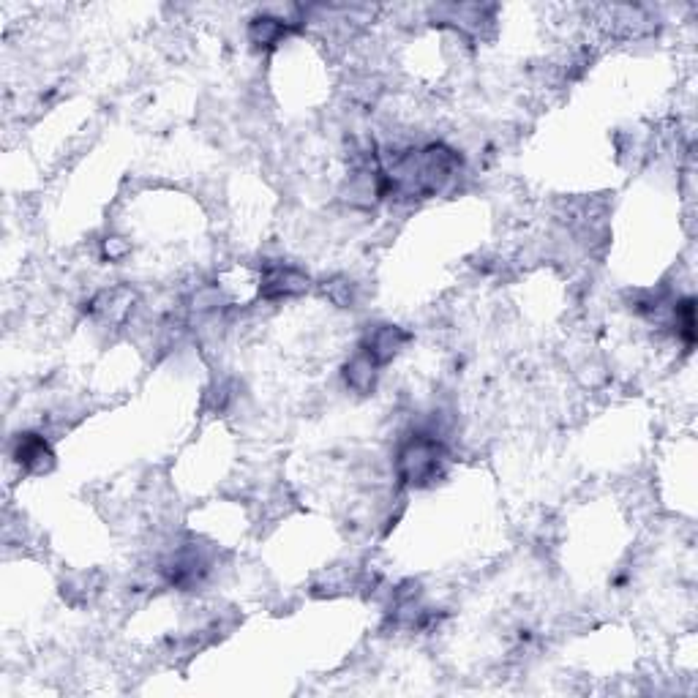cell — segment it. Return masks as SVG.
Masks as SVG:
<instances>
[{
  "label": "cell",
  "instance_id": "1",
  "mask_svg": "<svg viewBox=\"0 0 698 698\" xmlns=\"http://www.w3.org/2000/svg\"><path fill=\"white\" fill-rule=\"evenodd\" d=\"M409 333L399 325H377L366 333V339L360 341V349H366L379 366H388L390 360L407 347Z\"/></svg>",
  "mask_w": 698,
  "mask_h": 698
},
{
  "label": "cell",
  "instance_id": "2",
  "mask_svg": "<svg viewBox=\"0 0 698 698\" xmlns=\"http://www.w3.org/2000/svg\"><path fill=\"white\" fill-rule=\"evenodd\" d=\"M379 366L377 360L371 358L366 349H355V355L347 360V366H344V382H347V388L352 390V393H360V396H369V393H374V388H377V379H379Z\"/></svg>",
  "mask_w": 698,
  "mask_h": 698
},
{
  "label": "cell",
  "instance_id": "3",
  "mask_svg": "<svg viewBox=\"0 0 698 698\" xmlns=\"http://www.w3.org/2000/svg\"><path fill=\"white\" fill-rule=\"evenodd\" d=\"M290 30V22L276 20V17H257V20L249 25V41L254 47H276L281 44V39L287 36Z\"/></svg>",
  "mask_w": 698,
  "mask_h": 698
}]
</instances>
